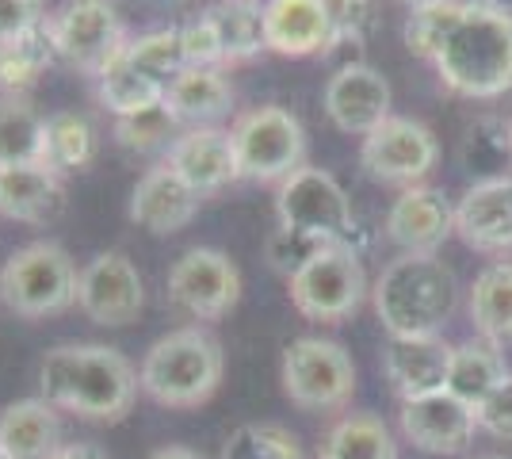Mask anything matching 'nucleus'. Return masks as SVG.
Instances as JSON below:
<instances>
[{
    "label": "nucleus",
    "instance_id": "9b49d317",
    "mask_svg": "<svg viewBox=\"0 0 512 459\" xmlns=\"http://www.w3.org/2000/svg\"><path fill=\"white\" fill-rule=\"evenodd\" d=\"M50 31L58 43V58L88 77L111 66L130 39L115 0H62L50 12Z\"/></svg>",
    "mask_w": 512,
    "mask_h": 459
},
{
    "label": "nucleus",
    "instance_id": "dca6fc26",
    "mask_svg": "<svg viewBox=\"0 0 512 459\" xmlns=\"http://www.w3.org/2000/svg\"><path fill=\"white\" fill-rule=\"evenodd\" d=\"M161 161H165L188 188H195L199 196H214V192L230 188L234 180H241L237 153H234V134L226 131V127L180 131V138L165 150Z\"/></svg>",
    "mask_w": 512,
    "mask_h": 459
},
{
    "label": "nucleus",
    "instance_id": "c03bdc74",
    "mask_svg": "<svg viewBox=\"0 0 512 459\" xmlns=\"http://www.w3.org/2000/svg\"><path fill=\"white\" fill-rule=\"evenodd\" d=\"M146 459H207V456H203V452H195V448H188V444H165V448L150 452Z\"/></svg>",
    "mask_w": 512,
    "mask_h": 459
},
{
    "label": "nucleus",
    "instance_id": "c85d7f7f",
    "mask_svg": "<svg viewBox=\"0 0 512 459\" xmlns=\"http://www.w3.org/2000/svg\"><path fill=\"white\" fill-rule=\"evenodd\" d=\"M459 165L470 176V184L512 176V131L501 115H478L463 131L459 142Z\"/></svg>",
    "mask_w": 512,
    "mask_h": 459
},
{
    "label": "nucleus",
    "instance_id": "3c124183",
    "mask_svg": "<svg viewBox=\"0 0 512 459\" xmlns=\"http://www.w3.org/2000/svg\"><path fill=\"white\" fill-rule=\"evenodd\" d=\"M0 459H4V456H0Z\"/></svg>",
    "mask_w": 512,
    "mask_h": 459
},
{
    "label": "nucleus",
    "instance_id": "a878e982",
    "mask_svg": "<svg viewBox=\"0 0 512 459\" xmlns=\"http://www.w3.org/2000/svg\"><path fill=\"white\" fill-rule=\"evenodd\" d=\"M467 314L474 333L493 345L512 341V261L486 264L467 291Z\"/></svg>",
    "mask_w": 512,
    "mask_h": 459
},
{
    "label": "nucleus",
    "instance_id": "1a4fd4ad",
    "mask_svg": "<svg viewBox=\"0 0 512 459\" xmlns=\"http://www.w3.org/2000/svg\"><path fill=\"white\" fill-rule=\"evenodd\" d=\"M287 295L306 322L337 326L360 310L363 299L371 295V284L356 249L325 245L314 261L287 280Z\"/></svg>",
    "mask_w": 512,
    "mask_h": 459
},
{
    "label": "nucleus",
    "instance_id": "393cba45",
    "mask_svg": "<svg viewBox=\"0 0 512 459\" xmlns=\"http://www.w3.org/2000/svg\"><path fill=\"white\" fill-rule=\"evenodd\" d=\"M509 364L501 345H493L486 337H470L463 345L451 349V368H448V387L459 402H467L470 410H478L505 379H509Z\"/></svg>",
    "mask_w": 512,
    "mask_h": 459
},
{
    "label": "nucleus",
    "instance_id": "de8ad7c7",
    "mask_svg": "<svg viewBox=\"0 0 512 459\" xmlns=\"http://www.w3.org/2000/svg\"><path fill=\"white\" fill-rule=\"evenodd\" d=\"M486 4H493V8H501V12H512V0H486Z\"/></svg>",
    "mask_w": 512,
    "mask_h": 459
},
{
    "label": "nucleus",
    "instance_id": "09e8293b",
    "mask_svg": "<svg viewBox=\"0 0 512 459\" xmlns=\"http://www.w3.org/2000/svg\"><path fill=\"white\" fill-rule=\"evenodd\" d=\"M478 459H509V456H478Z\"/></svg>",
    "mask_w": 512,
    "mask_h": 459
},
{
    "label": "nucleus",
    "instance_id": "4c0bfd02",
    "mask_svg": "<svg viewBox=\"0 0 512 459\" xmlns=\"http://www.w3.org/2000/svg\"><path fill=\"white\" fill-rule=\"evenodd\" d=\"M321 249H325V241L299 234V230H287V226H276L268 234V241H264V261L272 264V272L291 280L299 268H306V264L318 257Z\"/></svg>",
    "mask_w": 512,
    "mask_h": 459
},
{
    "label": "nucleus",
    "instance_id": "f3484780",
    "mask_svg": "<svg viewBox=\"0 0 512 459\" xmlns=\"http://www.w3.org/2000/svg\"><path fill=\"white\" fill-rule=\"evenodd\" d=\"M455 234V203L432 184L402 188V196L386 211V238L402 253H440Z\"/></svg>",
    "mask_w": 512,
    "mask_h": 459
},
{
    "label": "nucleus",
    "instance_id": "72a5a7b5",
    "mask_svg": "<svg viewBox=\"0 0 512 459\" xmlns=\"http://www.w3.org/2000/svg\"><path fill=\"white\" fill-rule=\"evenodd\" d=\"M123 58L134 69H142L150 81L169 88L188 69V62H184V43H180V23L130 35L127 46H123Z\"/></svg>",
    "mask_w": 512,
    "mask_h": 459
},
{
    "label": "nucleus",
    "instance_id": "f8f14e48",
    "mask_svg": "<svg viewBox=\"0 0 512 459\" xmlns=\"http://www.w3.org/2000/svg\"><path fill=\"white\" fill-rule=\"evenodd\" d=\"M440 161V142L421 119L390 115L360 142V169L375 184L413 188Z\"/></svg>",
    "mask_w": 512,
    "mask_h": 459
},
{
    "label": "nucleus",
    "instance_id": "c756f323",
    "mask_svg": "<svg viewBox=\"0 0 512 459\" xmlns=\"http://www.w3.org/2000/svg\"><path fill=\"white\" fill-rule=\"evenodd\" d=\"M96 146H100V134H96L88 115L69 111V108L46 115L43 165L50 173H58V176L85 173L88 165L96 161Z\"/></svg>",
    "mask_w": 512,
    "mask_h": 459
},
{
    "label": "nucleus",
    "instance_id": "f704fd0d",
    "mask_svg": "<svg viewBox=\"0 0 512 459\" xmlns=\"http://www.w3.org/2000/svg\"><path fill=\"white\" fill-rule=\"evenodd\" d=\"M218 459H306V448L276 421H249L222 440Z\"/></svg>",
    "mask_w": 512,
    "mask_h": 459
},
{
    "label": "nucleus",
    "instance_id": "5701e85b",
    "mask_svg": "<svg viewBox=\"0 0 512 459\" xmlns=\"http://www.w3.org/2000/svg\"><path fill=\"white\" fill-rule=\"evenodd\" d=\"M62 444V414L43 394L16 398L0 410V456L4 459H50Z\"/></svg>",
    "mask_w": 512,
    "mask_h": 459
},
{
    "label": "nucleus",
    "instance_id": "412c9836",
    "mask_svg": "<svg viewBox=\"0 0 512 459\" xmlns=\"http://www.w3.org/2000/svg\"><path fill=\"white\" fill-rule=\"evenodd\" d=\"M264 43L279 58H314L333 50L321 0H264Z\"/></svg>",
    "mask_w": 512,
    "mask_h": 459
},
{
    "label": "nucleus",
    "instance_id": "a211bd4d",
    "mask_svg": "<svg viewBox=\"0 0 512 459\" xmlns=\"http://www.w3.org/2000/svg\"><path fill=\"white\" fill-rule=\"evenodd\" d=\"M199 203H203V196L188 188L165 161H157L153 169L138 176L127 215L134 226H142L153 238H169V234H180L199 215Z\"/></svg>",
    "mask_w": 512,
    "mask_h": 459
},
{
    "label": "nucleus",
    "instance_id": "a19ab883",
    "mask_svg": "<svg viewBox=\"0 0 512 459\" xmlns=\"http://www.w3.org/2000/svg\"><path fill=\"white\" fill-rule=\"evenodd\" d=\"M43 0H0V46L16 43L27 31H35L46 20Z\"/></svg>",
    "mask_w": 512,
    "mask_h": 459
},
{
    "label": "nucleus",
    "instance_id": "37998d69",
    "mask_svg": "<svg viewBox=\"0 0 512 459\" xmlns=\"http://www.w3.org/2000/svg\"><path fill=\"white\" fill-rule=\"evenodd\" d=\"M50 459H107V452L92 440H65Z\"/></svg>",
    "mask_w": 512,
    "mask_h": 459
},
{
    "label": "nucleus",
    "instance_id": "423d86ee",
    "mask_svg": "<svg viewBox=\"0 0 512 459\" xmlns=\"http://www.w3.org/2000/svg\"><path fill=\"white\" fill-rule=\"evenodd\" d=\"M276 226L360 253V222L352 199L341 188V180L318 165H302L283 184H276Z\"/></svg>",
    "mask_w": 512,
    "mask_h": 459
},
{
    "label": "nucleus",
    "instance_id": "bb28decb",
    "mask_svg": "<svg viewBox=\"0 0 512 459\" xmlns=\"http://www.w3.org/2000/svg\"><path fill=\"white\" fill-rule=\"evenodd\" d=\"M222 43V66H245L260 58L264 43V0H218L207 8Z\"/></svg>",
    "mask_w": 512,
    "mask_h": 459
},
{
    "label": "nucleus",
    "instance_id": "9d476101",
    "mask_svg": "<svg viewBox=\"0 0 512 459\" xmlns=\"http://www.w3.org/2000/svg\"><path fill=\"white\" fill-rule=\"evenodd\" d=\"M165 299L195 326L218 322L241 303V268L222 249L192 245L172 261L165 276Z\"/></svg>",
    "mask_w": 512,
    "mask_h": 459
},
{
    "label": "nucleus",
    "instance_id": "b1692460",
    "mask_svg": "<svg viewBox=\"0 0 512 459\" xmlns=\"http://www.w3.org/2000/svg\"><path fill=\"white\" fill-rule=\"evenodd\" d=\"M234 85L226 77V69H199L188 66L169 88H165V108L172 119L195 131V127H218L222 119L234 115Z\"/></svg>",
    "mask_w": 512,
    "mask_h": 459
},
{
    "label": "nucleus",
    "instance_id": "7c9ffc66",
    "mask_svg": "<svg viewBox=\"0 0 512 459\" xmlns=\"http://www.w3.org/2000/svg\"><path fill=\"white\" fill-rule=\"evenodd\" d=\"M54 62H58V43L46 16L23 39L0 46V96H27Z\"/></svg>",
    "mask_w": 512,
    "mask_h": 459
},
{
    "label": "nucleus",
    "instance_id": "f257e3e1",
    "mask_svg": "<svg viewBox=\"0 0 512 459\" xmlns=\"http://www.w3.org/2000/svg\"><path fill=\"white\" fill-rule=\"evenodd\" d=\"M138 368L111 345L65 341L39 364V394L58 410L96 425H119L138 402Z\"/></svg>",
    "mask_w": 512,
    "mask_h": 459
},
{
    "label": "nucleus",
    "instance_id": "ea45409f",
    "mask_svg": "<svg viewBox=\"0 0 512 459\" xmlns=\"http://www.w3.org/2000/svg\"><path fill=\"white\" fill-rule=\"evenodd\" d=\"M180 43H184V62L188 66L226 69L222 66V43H218V31H214V20L207 16V8L192 20L180 23Z\"/></svg>",
    "mask_w": 512,
    "mask_h": 459
},
{
    "label": "nucleus",
    "instance_id": "58836bf2",
    "mask_svg": "<svg viewBox=\"0 0 512 459\" xmlns=\"http://www.w3.org/2000/svg\"><path fill=\"white\" fill-rule=\"evenodd\" d=\"M321 4H325V16L333 27V50L367 43V35L375 27V0H321Z\"/></svg>",
    "mask_w": 512,
    "mask_h": 459
},
{
    "label": "nucleus",
    "instance_id": "e433bc0d",
    "mask_svg": "<svg viewBox=\"0 0 512 459\" xmlns=\"http://www.w3.org/2000/svg\"><path fill=\"white\" fill-rule=\"evenodd\" d=\"M180 131L184 127L172 119V111L165 104H157V108H146L138 115H127V119H115L111 138L130 153H165L180 138Z\"/></svg>",
    "mask_w": 512,
    "mask_h": 459
},
{
    "label": "nucleus",
    "instance_id": "2eb2a0df",
    "mask_svg": "<svg viewBox=\"0 0 512 459\" xmlns=\"http://www.w3.org/2000/svg\"><path fill=\"white\" fill-rule=\"evenodd\" d=\"M390 100L394 92L386 85V77L367 62H344L321 92V108L329 115V123L341 134L367 138L383 119H390Z\"/></svg>",
    "mask_w": 512,
    "mask_h": 459
},
{
    "label": "nucleus",
    "instance_id": "20e7f679",
    "mask_svg": "<svg viewBox=\"0 0 512 459\" xmlns=\"http://www.w3.org/2000/svg\"><path fill=\"white\" fill-rule=\"evenodd\" d=\"M226 375L222 341L203 326L169 329L153 341L138 364L142 394L165 410H195L211 402Z\"/></svg>",
    "mask_w": 512,
    "mask_h": 459
},
{
    "label": "nucleus",
    "instance_id": "6e6552de",
    "mask_svg": "<svg viewBox=\"0 0 512 459\" xmlns=\"http://www.w3.org/2000/svg\"><path fill=\"white\" fill-rule=\"evenodd\" d=\"M230 134H234L241 180L283 184L295 169L306 165V131L291 108L264 104V108L241 111Z\"/></svg>",
    "mask_w": 512,
    "mask_h": 459
},
{
    "label": "nucleus",
    "instance_id": "aec40b11",
    "mask_svg": "<svg viewBox=\"0 0 512 459\" xmlns=\"http://www.w3.org/2000/svg\"><path fill=\"white\" fill-rule=\"evenodd\" d=\"M455 234L478 253L512 249V176L470 184L455 203Z\"/></svg>",
    "mask_w": 512,
    "mask_h": 459
},
{
    "label": "nucleus",
    "instance_id": "473e14b6",
    "mask_svg": "<svg viewBox=\"0 0 512 459\" xmlns=\"http://www.w3.org/2000/svg\"><path fill=\"white\" fill-rule=\"evenodd\" d=\"M92 81H96V100H100L115 119H127V115H138V111L165 104V85L150 81L142 69L130 66L123 54L107 69H100Z\"/></svg>",
    "mask_w": 512,
    "mask_h": 459
},
{
    "label": "nucleus",
    "instance_id": "8fccbe9b",
    "mask_svg": "<svg viewBox=\"0 0 512 459\" xmlns=\"http://www.w3.org/2000/svg\"><path fill=\"white\" fill-rule=\"evenodd\" d=\"M509 131H512V119H509Z\"/></svg>",
    "mask_w": 512,
    "mask_h": 459
},
{
    "label": "nucleus",
    "instance_id": "0eeeda50",
    "mask_svg": "<svg viewBox=\"0 0 512 459\" xmlns=\"http://www.w3.org/2000/svg\"><path fill=\"white\" fill-rule=\"evenodd\" d=\"M279 383L291 406H299L306 414H337L356 394V364L341 341L295 337L283 349Z\"/></svg>",
    "mask_w": 512,
    "mask_h": 459
},
{
    "label": "nucleus",
    "instance_id": "49530a36",
    "mask_svg": "<svg viewBox=\"0 0 512 459\" xmlns=\"http://www.w3.org/2000/svg\"><path fill=\"white\" fill-rule=\"evenodd\" d=\"M394 4H406V8H425V4H440V0H394Z\"/></svg>",
    "mask_w": 512,
    "mask_h": 459
},
{
    "label": "nucleus",
    "instance_id": "79ce46f5",
    "mask_svg": "<svg viewBox=\"0 0 512 459\" xmlns=\"http://www.w3.org/2000/svg\"><path fill=\"white\" fill-rule=\"evenodd\" d=\"M474 417H478V433L493 440H512V375L474 410Z\"/></svg>",
    "mask_w": 512,
    "mask_h": 459
},
{
    "label": "nucleus",
    "instance_id": "c9c22d12",
    "mask_svg": "<svg viewBox=\"0 0 512 459\" xmlns=\"http://www.w3.org/2000/svg\"><path fill=\"white\" fill-rule=\"evenodd\" d=\"M459 16H463V0H440V4H425V8H409L406 23H402V43L413 58L436 62V54L448 43Z\"/></svg>",
    "mask_w": 512,
    "mask_h": 459
},
{
    "label": "nucleus",
    "instance_id": "7ed1b4c3",
    "mask_svg": "<svg viewBox=\"0 0 512 459\" xmlns=\"http://www.w3.org/2000/svg\"><path fill=\"white\" fill-rule=\"evenodd\" d=\"M371 303L390 337H436L459 306V280L440 253H402L371 284Z\"/></svg>",
    "mask_w": 512,
    "mask_h": 459
},
{
    "label": "nucleus",
    "instance_id": "4be33fe9",
    "mask_svg": "<svg viewBox=\"0 0 512 459\" xmlns=\"http://www.w3.org/2000/svg\"><path fill=\"white\" fill-rule=\"evenodd\" d=\"M65 211V176L46 165L0 169V219L23 226H50Z\"/></svg>",
    "mask_w": 512,
    "mask_h": 459
},
{
    "label": "nucleus",
    "instance_id": "4468645a",
    "mask_svg": "<svg viewBox=\"0 0 512 459\" xmlns=\"http://www.w3.org/2000/svg\"><path fill=\"white\" fill-rule=\"evenodd\" d=\"M398 433L425 456H463L478 433V417L455 394L436 391L409 398L398 410Z\"/></svg>",
    "mask_w": 512,
    "mask_h": 459
},
{
    "label": "nucleus",
    "instance_id": "39448f33",
    "mask_svg": "<svg viewBox=\"0 0 512 459\" xmlns=\"http://www.w3.org/2000/svg\"><path fill=\"white\" fill-rule=\"evenodd\" d=\"M77 280L81 268L62 241H27L0 264V303L8 314L27 322L58 318L77 306Z\"/></svg>",
    "mask_w": 512,
    "mask_h": 459
},
{
    "label": "nucleus",
    "instance_id": "cd10ccee",
    "mask_svg": "<svg viewBox=\"0 0 512 459\" xmlns=\"http://www.w3.org/2000/svg\"><path fill=\"white\" fill-rule=\"evenodd\" d=\"M318 459H398V440L379 414H344L325 429Z\"/></svg>",
    "mask_w": 512,
    "mask_h": 459
},
{
    "label": "nucleus",
    "instance_id": "ddd939ff",
    "mask_svg": "<svg viewBox=\"0 0 512 459\" xmlns=\"http://www.w3.org/2000/svg\"><path fill=\"white\" fill-rule=\"evenodd\" d=\"M146 306V284L138 264L123 249H104L81 268L77 280V310L88 322L107 329H123L138 322Z\"/></svg>",
    "mask_w": 512,
    "mask_h": 459
},
{
    "label": "nucleus",
    "instance_id": "2f4dec72",
    "mask_svg": "<svg viewBox=\"0 0 512 459\" xmlns=\"http://www.w3.org/2000/svg\"><path fill=\"white\" fill-rule=\"evenodd\" d=\"M46 115L27 96H0V169L43 165Z\"/></svg>",
    "mask_w": 512,
    "mask_h": 459
},
{
    "label": "nucleus",
    "instance_id": "6ab92c4d",
    "mask_svg": "<svg viewBox=\"0 0 512 459\" xmlns=\"http://www.w3.org/2000/svg\"><path fill=\"white\" fill-rule=\"evenodd\" d=\"M451 349L440 333L436 337H390L383 349V372L398 402L425 398L448 387Z\"/></svg>",
    "mask_w": 512,
    "mask_h": 459
},
{
    "label": "nucleus",
    "instance_id": "f03ea898",
    "mask_svg": "<svg viewBox=\"0 0 512 459\" xmlns=\"http://www.w3.org/2000/svg\"><path fill=\"white\" fill-rule=\"evenodd\" d=\"M432 66L440 85L463 100H497L512 92V12L486 0H463V16Z\"/></svg>",
    "mask_w": 512,
    "mask_h": 459
},
{
    "label": "nucleus",
    "instance_id": "a18cd8bd",
    "mask_svg": "<svg viewBox=\"0 0 512 459\" xmlns=\"http://www.w3.org/2000/svg\"><path fill=\"white\" fill-rule=\"evenodd\" d=\"M146 4H153V8H180L184 0H146Z\"/></svg>",
    "mask_w": 512,
    "mask_h": 459
}]
</instances>
